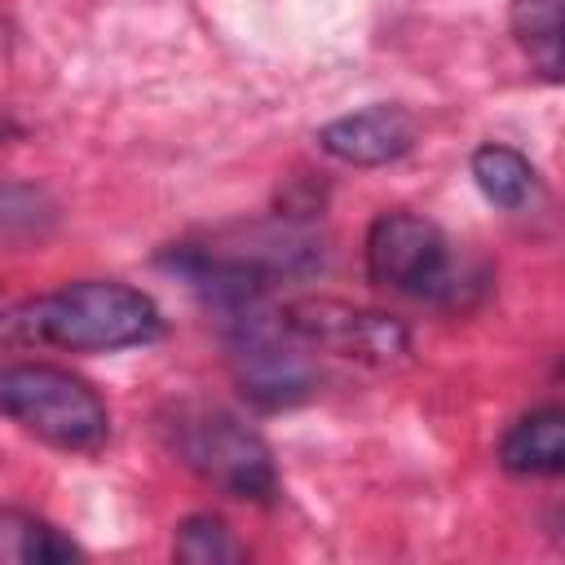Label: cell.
Masks as SVG:
<instances>
[{
	"label": "cell",
	"instance_id": "6da1fadb",
	"mask_svg": "<svg viewBox=\"0 0 565 565\" xmlns=\"http://www.w3.org/2000/svg\"><path fill=\"white\" fill-rule=\"evenodd\" d=\"M163 318L159 305L115 278H84L66 282L49 296L22 300L0 313V344L4 349H31L53 344L71 353H110V349H137L159 340Z\"/></svg>",
	"mask_w": 565,
	"mask_h": 565
},
{
	"label": "cell",
	"instance_id": "7a4b0ae2",
	"mask_svg": "<svg viewBox=\"0 0 565 565\" xmlns=\"http://www.w3.org/2000/svg\"><path fill=\"white\" fill-rule=\"evenodd\" d=\"M168 450L207 486L230 499L274 503L278 499V468L265 437L225 406L207 402H177L163 419Z\"/></svg>",
	"mask_w": 565,
	"mask_h": 565
},
{
	"label": "cell",
	"instance_id": "3957f363",
	"mask_svg": "<svg viewBox=\"0 0 565 565\" xmlns=\"http://www.w3.org/2000/svg\"><path fill=\"white\" fill-rule=\"evenodd\" d=\"M0 415L71 455H97L110 437V411L97 388L53 362L0 366Z\"/></svg>",
	"mask_w": 565,
	"mask_h": 565
},
{
	"label": "cell",
	"instance_id": "277c9868",
	"mask_svg": "<svg viewBox=\"0 0 565 565\" xmlns=\"http://www.w3.org/2000/svg\"><path fill=\"white\" fill-rule=\"evenodd\" d=\"M230 371L238 380V393L260 411H282L305 402L318 388L313 349L282 322V309H269V300H252L238 309L216 313Z\"/></svg>",
	"mask_w": 565,
	"mask_h": 565
},
{
	"label": "cell",
	"instance_id": "5b68a950",
	"mask_svg": "<svg viewBox=\"0 0 565 565\" xmlns=\"http://www.w3.org/2000/svg\"><path fill=\"white\" fill-rule=\"evenodd\" d=\"M366 278L397 296L459 305L463 269L450 256L446 234L415 212H380L366 230Z\"/></svg>",
	"mask_w": 565,
	"mask_h": 565
},
{
	"label": "cell",
	"instance_id": "8992f818",
	"mask_svg": "<svg viewBox=\"0 0 565 565\" xmlns=\"http://www.w3.org/2000/svg\"><path fill=\"white\" fill-rule=\"evenodd\" d=\"M282 322L313 349L331 358H353L384 366L406 353L411 335L393 313L380 309H358L344 300H296L282 309Z\"/></svg>",
	"mask_w": 565,
	"mask_h": 565
},
{
	"label": "cell",
	"instance_id": "52a82bcc",
	"mask_svg": "<svg viewBox=\"0 0 565 565\" xmlns=\"http://www.w3.org/2000/svg\"><path fill=\"white\" fill-rule=\"evenodd\" d=\"M318 146H322V154H331L340 163L380 168V163L402 159L415 146V119L393 102H375V106H362L353 115L322 124Z\"/></svg>",
	"mask_w": 565,
	"mask_h": 565
},
{
	"label": "cell",
	"instance_id": "ba28073f",
	"mask_svg": "<svg viewBox=\"0 0 565 565\" xmlns=\"http://www.w3.org/2000/svg\"><path fill=\"white\" fill-rule=\"evenodd\" d=\"M499 463L512 477H556L565 468V411H525L499 441Z\"/></svg>",
	"mask_w": 565,
	"mask_h": 565
},
{
	"label": "cell",
	"instance_id": "9c48e42d",
	"mask_svg": "<svg viewBox=\"0 0 565 565\" xmlns=\"http://www.w3.org/2000/svg\"><path fill=\"white\" fill-rule=\"evenodd\" d=\"M472 181L477 190L503 207V212H521L534 194H539V172L534 163L512 150V146H499V141H486L477 154H472Z\"/></svg>",
	"mask_w": 565,
	"mask_h": 565
},
{
	"label": "cell",
	"instance_id": "30bf717a",
	"mask_svg": "<svg viewBox=\"0 0 565 565\" xmlns=\"http://www.w3.org/2000/svg\"><path fill=\"white\" fill-rule=\"evenodd\" d=\"M79 561V547L31 512H0V565H62Z\"/></svg>",
	"mask_w": 565,
	"mask_h": 565
},
{
	"label": "cell",
	"instance_id": "8fae6325",
	"mask_svg": "<svg viewBox=\"0 0 565 565\" xmlns=\"http://www.w3.org/2000/svg\"><path fill=\"white\" fill-rule=\"evenodd\" d=\"M561 9L565 0H512V13H508L516 44L543 71V79L561 75V35H565Z\"/></svg>",
	"mask_w": 565,
	"mask_h": 565
},
{
	"label": "cell",
	"instance_id": "7c38bea8",
	"mask_svg": "<svg viewBox=\"0 0 565 565\" xmlns=\"http://www.w3.org/2000/svg\"><path fill=\"white\" fill-rule=\"evenodd\" d=\"M172 556L185 561V565H230V561H243L247 547L234 539V530L212 516V512H194L177 525V539H172Z\"/></svg>",
	"mask_w": 565,
	"mask_h": 565
},
{
	"label": "cell",
	"instance_id": "4fadbf2b",
	"mask_svg": "<svg viewBox=\"0 0 565 565\" xmlns=\"http://www.w3.org/2000/svg\"><path fill=\"white\" fill-rule=\"evenodd\" d=\"M49 221H53V199L40 185L0 181V243L44 234Z\"/></svg>",
	"mask_w": 565,
	"mask_h": 565
}]
</instances>
